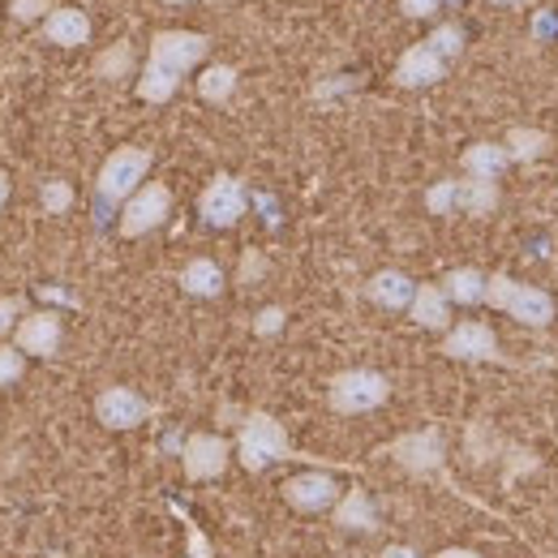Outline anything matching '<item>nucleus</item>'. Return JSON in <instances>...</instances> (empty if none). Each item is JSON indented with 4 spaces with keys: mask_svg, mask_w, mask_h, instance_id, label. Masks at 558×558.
Listing matches in <instances>:
<instances>
[{
    "mask_svg": "<svg viewBox=\"0 0 558 558\" xmlns=\"http://www.w3.org/2000/svg\"><path fill=\"white\" fill-rule=\"evenodd\" d=\"M210 52V39L198 31H159L150 39V57L142 65L138 99L146 104H168L181 86V77L194 70Z\"/></svg>",
    "mask_w": 558,
    "mask_h": 558,
    "instance_id": "f257e3e1",
    "label": "nucleus"
},
{
    "mask_svg": "<svg viewBox=\"0 0 558 558\" xmlns=\"http://www.w3.org/2000/svg\"><path fill=\"white\" fill-rule=\"evenodd\" d=\"M486 301L494 310L511 314L515 323L524 327H550L555 323V296L533 288V283H520L511 276H489L486 279Z\"/></svg>",
    "mask_w": 558,
    "mask_h": 558,
    "instance_id": "f03ea898",
    "label": "nucleus"
},
{
    "mask_svg": "<svg viewBox=\"0 0 558 558\" xmlns=\"http://www.w3.org/2000/svg\"><path fill=\"white\" fill-rule=\"evenodd\" d=\"M146 172H150V150H146V146H117V150L104 159L99 181H95V190H99L104 207L130 203V198L142 190Z\"/></svg>",
    "mask_w": 558,
    "mask_h": 558,
    "instance_id": "7ed1b4c3",
    "label": "nucleus"
},
{
    "mask_svg": "<svg viewBox=\"0 0 558 558\" xmlns=\"http://www.w3.org/2000/svg\"><path fill=\"white\" fill-rule=\"evenodd\" d=\"M391 396V383L378 374V369H344L331 378L327 387V404L344 417H356V413H374L383 409Z\"/></svg>",
    "mask_w": 558,
    "mask_h": 558,
    "instance_id": "20e7f679",
    "label": "nucleus"
},
{
    "mask_svg": "<svg viewBox=\"0 0 558 558\" xmlns=\"http://www.w3.org/2000/svg\"><path fill=\"white\" fill-rule=\"evenodd\" d=\"M236 456L250 473H263L271 469L276 460H288L292 447H288V434L271 413H250L241 425V438H236Z\"/></svg>",
    "mask_w": 558,
    "mask_h": 558,
    "instance_id": "39448f33",
    "label": "nucleus"
},
{
    "mask_svg": "<svg viewBox=\"0 0 558 558\" xmlns=\"http://www.w3.org/2000/svg\"><path fill=\"white\" fill-rule=\"evenodd\" d=\"M429 215H489L498 207V190L489 181H438L425 194Z\"/></svg>",
    "mask_w": 558,
    "mask_h": 558,
    "instance_id": "423d86ee",
    "label": "nucleus"
},
{
    "mask_svg": "<svg viewBox=\"0 0 558 558\" xmlns=\"http://www.w3.org/2000/svg\"><path fill=\"white\" fill-rule=\"evenodd\" d=\"M168 210H172L168 185L146 181L138 194L125 203V210H121V236H146L150 228H159L168 219Z\"/></svg>",
    "mask_w": 558,
    "mask_h": 558,
    "instance_id": "0eeeda50",
    "label": "nucleus"
},
{
    "mask_svg": "<svg viewBox=\"0 0 558 558\" xmlns=\"http://www.w3.org/2000/svg\"><path fill=\"white\" fill-rule=\"evenodd\" d=\"M245 207H250V194H245V185L236 177H215L203 190V198H198V210H203V219L210 228H232L245 215Z\"/></svg>",
    "mask_w": 558,
    "mask_h": 558,
    "instance_id": "6e6552de",
    "label": "nucleus"
},
{
    "mask_svg": "<svg viewBox=\"0 0 558 558\" xmlns=\"http://www.w3.org/2000/svg\"><path fill=\"white\" fill-rule=\"evenodd\" d=\"M95 417L104 421L108 429H134V425L150 417V404L130 387H104L99 400H95Z\"/></svg>",
    "mask_w": 558,
    "mask_h": 558,
    "instance_id": "1a4fd4ad",
    "label": "nucleus"
},
{
    "mask_svg": "<svg viewBox=\"0 0 558 558\" xmlns=\"http://www.w3.org/2000/svg\"><path fill=\"white\" fill-rule=\"evenodd\" d=\"M181 460H185V477L190 482H210V477H219L228 469V442L219 434H194L185 442Z\"/></svg>",
    "mask_w": 558,
    "mask_h": 558,
    "instance_id": "9d476101",
    "label": "nucleus"
},
{
    "mask_svg": "<svg viewBox=\"0 0 558 558\" xmlns=\"http://www.w3.org/2000/svg\"><path fill=\"white\" fill-rule=\"evenodd\" d=\"M442 352L451 361H498L502 356L498 340H494V331H489L486 323H460V327H451L447 340H442Z\"/></svg>",
    "mask_w": 558,
    "mask_h": 558,
    "instance_id": "9b49d317",
    "label": "nucleus"
},
{
    "mask_svg": "<svg viewBox=\"0 0 558 558\" xmlns=\"http://www.w3.org/2000/svg\"><path fill=\"white\" fill-rule=\"evenodd\" d=\"M391 456H396V464H404L409 473H434V469L442 464V434H438L434 425H429V429H417V434H404V438H396Z\"/></svg>",
    "mask_w": 558,
    "mask_h": 558,
    "instance_id": "f8f14e48",
    "label": "nucleus"
},
{
    "mask_svg": "<svg viewBox=\"0 0 558 558\" xmlns=\"http://www.w3.org/2000/svg\"><path fill=\"white\" fill-rule=\"evenodd\" d=\"M61 340H65V331H61V318L52 310L26 314L17 323V349L26 352V356H57Z\"/></svg>",
    "mask_w": 558,
    "mask_h": 558,
    "instance_id": "ddd939ff",
    "label": "nucleus"
},
{
    "mask_svg": "<svg viewBox=\"0 0 558 558\" xmlns=\"http://www.w3.org/2000/svg\"><path fill=\"white\" fill-rule=\"evenodd\" d=\"M447 77V61L421 39L413 44L404 57H400V65H396V86H404V90H417V86H434V82H442Z\"/></svg>",
    "mask_w": 558,
    "mask_h": 558,
    "instance_id": "4468645a",
    "label": "nucleus"
},
{
    "mask_svg": "<svg viewBox=\"0 0 558 558\" xmlns=\"http://www.w3.org/2000/svg\"><path fill=\"white\" fill-rule=\"evenodd\" d=\"M283 498H288L296 511H327V507H336L340 489H336V482H331L327 473H301V477H292V482L283 486Z\"/></svg>",
    "mask_w": 558,
    "mask_h": 558,
    "instance_id": "2eb2a0df",
    "label": "nucleus"
},
{
    "mask_svg": "<svg viewBox=\"0 0 558 558\" xmlns=\"http://www.w3.org/2000/svg\"><path fill=\"white\" fill-rule=\"evenodd\" d=\"M44 44H57V48H82L90 44V17L73 4H61L44 17Z\"/></svg>",
    "mask_w": 558,
    "mask_h": 558,
    "instance_id": "dca6fc26",
    "label": "nucleus"
},
{
    "mask_svg": "<svg viewBox=\"0 0 558 558\" xmlns=\"http://www.w3.org/2000/svg\"><path fill=\"white\" fill-rule=\"evenodd\" d=\"M365 296L383 310H409L413 296H417V283L404 276V271H378V276L365 283Z\"/></svg>",
    "mask_w": 558,
    "mask_h": 558,
    "instance_id": "f3484780",
    "label": "nucleus"
},
{
    "mask_svg": "<svg viewBox=\"0 0 558 558\" xmlns=\"http://www.w3.org/2000/svg\"><path fill=\"white\" fill-rule=\"evenodd\" d=\"M409 314H413V323L425 327V331H447V323H451V314H447V292H442L438 283H417V296H413Z\"/></svg>",
    "mask_w": 558,
    "mask_h": 558,
    "instance_id": "a211bd4d",
    "label": "nucleus"
},
{
    "mask_svg": "<svg viewBox=\"0 0 558 558\" xmlns=\"http://www.w3.org/2000/svg\"><path fill=\"white\" fill-rule=\"evenodd\" d=\"M507 163H511V150L498 146V142H477V146L464 150V168H469L473 181H489L494 185V177H502Z\"/></svg>",
    "mask_w": 558,
    "mask_h": 558,
    "instance_id": "6ab92c4d",
    "label": "nucleus"
},
{
    "mask_svg": "<svg viewBox=\"0 0 558 558\" xmlns=\"http://www.w3.org/2000/svg\"><path fill=\"white\" fill-rule=\"evenodd\" d=\"M336 524L352 529V533H374L378 529V511L374 502L365 498V489H349L340 502H336Z\"/></svg>",
    "mask_w": 558,
    "mask_h": 558,
    "instance_id": "aec40b11",
    "label": "nucleus"
},
{
    "mask_svg": "<svg viewBox=\"0 0 558 558\" xmlns=\"http://www.w3.org/2000/svg\"><path fill=\"white\" fill-rule=\"evenodd\" d=\"M442 292H447V301L477 305V301H486V276L473 271V267H456V271H447V279H442Z\"/></svg>",
    "mask_w": 558,
    "mask_h": 558,
    "instance_id": "412c9836",
    "label": "nucleus"
},
{
    "mask_svg": "<svg viewBox=\"0 0 558 558\" xmlns=\"http://www.w3.org/2000/svg\"><path fill=\"white\" fill-rule=\"evenodd\" d=\"M181 288H185L190 296H219V292H223V271H219V263L194 258V263L181 271Z\"/></svg>",
    "mask_w": 558,
    "mask_h": 558,
    "instance_id": "4be33fe9",
    "label": "nucleus"
},
{
    "mask_svg": "<svg viewBox=\"0 0 558 558\" xmlns=\"http://www.w3.org/2000/svg\"><path fill=\"white\" fill-rule=\"evenodd\" d=\"M232 90H236V70H232V65H210V70H203V77H198V95H203L207 104H228Z\"/></svg>",
    "mask_w": 558,
    "mask_h": 558,
    "instance_id": "5701e85b",
    "label": "nucleus"
},
{
    "mask_svg": "<svg viewBox=\"0 0 558 558\" xmlns=\"http://www.w3.org/2000/svg\"><path fill=\"white\" fill-rule=\"evenodd\" d=\"M134 73V48L130 44H112L108 52L95 57V77L104 82H117V77H130Z\"/></svg>",
    "mask_w": 558,
    "mask_h": 558,
    "instance_id": "b1692460",
    "label": "nucleus"
},
{
    "mask_svg": "<svg viewBox=\"0 0 558 558\" xmlns=\"http://www.w3.org/2000/svg\"><path fill=\"white\" fill-rule=\"evenodd\" d=\"M507 150H511V159H537V155H546L550 150V138L546 134H537V130H524V125H515L511 134H507Z\"/></svg>",
    "mask_w": 558,
    "mask_h": 558,
    "instance_id": "393cba45",
    "label": "nucleus"
},
{
    "mask_svg": "<svg viewBox=\"0 0 558 558\" xmlns=\"http://www.w3.org/2000/svg\"><path fill=\"white\" fill-rule=\"evenodd\" d=\"M425 44H429V48H434V52H438L447 65H451V61L464 52V31H460L456 22H442V26H438V31H434Z\"/></svg>",
    "mask_w": 558,
    "mask_h": 558,
    "instance_id": "a878e982",
    "label": "nucleus"
},
{
    "mask_svg": "<svg viewBox=\"0 0 558 558\" xmlns=\"http://www.w3.org/2000/svg\"><path fill=\"white\" fill-rule=\"evenodd\" d=\"M39 207H44V215H65V210L73 207L70 181H44V190H39Z\"/></svg>",
    "mask_w": 558,
    "mask_h": 558,
    "instance_id": "bb28decb",
    "label": "nucleus"
},
{
    "mask_svg": "<svg viewBox=\"0 0 558 558\" xmlns=\"http://www.w3.org/2000/svg\"><path fill=\"white\" fill-rule=\"evenodd\" d=\"M22 374H26V352L0 344V387H13Z\"/></svg>",
    "mask_w": 558,
    "mask_h": 558,
    "instance_id": "cd10ccee",
    "label": "nucleus"
},
{
    "mask_svg": "<svg viewBox=\"0 0 558 558\" xmlns=\"http://www.w3.org/2000/svg\"><path fill=\"white\" fill-rule=\"evenodd\" d=\"M283 318H288V314H283L279 305H267V310L254 318V336H263V340H267V336H279V331H283Z\"/></svg>",
    "mask_w": 558,
    "mask_h": 558,
    "instance_id": "c85d7f7f",
    "label": "nucleus"
},
{
    "mask_svg": "<svg viewBox=\"0 0 558 558\" xmlns=\"http://www.w3.org/2000/svg\"><path fill=\"white\" fill-rule=\"evenodd\" d=\"M9 13H13L17 22H39V17H48V13H52V4H48V0H13V4H9Z\"/></svg>",
    "mask_w": 558,
    "mask_h": 558,
    "instance_id": "c756f323",
    "label": "nucleus"
},
{
    "mask_svg": "<svg viewBox=\"0 0 558 558\" xmlns=\"http://www.w3.org/2000/svg\"><path fill=\"white\" fill-rule=\"evenodd\" d=\"M26 318V301L22 296H0V336L13 331V323Z\"/></svg>",
    "mask_w": 558,
    "mask_h": 558,
    "instance_id": "7c9ffc66",
    "label": "nucleus"
},
{
    "mask_svg": "<svg viewBox=\"0 0 558 558\" xmlns=\"http://www.w3.org/2000/svg\"><path fill=\"white\" fill-rule=\"evenodd\" d=\"M267 276V258L258 254V250H250L245 254V263H241V283H254V279Z\"/></svg>",
    "mask_w": 558,
    "mask_h": 558,
    "instance_id": "2f4dec72",
    "label": "nucleus"
},
{
    "mask_svg": "<svg viewBox=\"0 0 558 558\" xmlns=\"http://www.w3.org/2000/svg\"><path fill=\"white\" fill-rule=\"evenodd\" d=\"M442 0H400V9H404V17H429L434 9H438Z\"/></svg>",
    "mask_w": 558,
    "mask_h": 558,
    "instance_id": "473e14b6",
    "label": "nucleus"
},
{
    "mask_svg": "<svg viewBox=\"0 0 558 558\" xmlns=\"http://www.w3.org/2000/svg\"><path fill=\"white\" fill-rule=\"evenodd\" d=\"M190 558H210V546H207V537L190 524Z\"/></svg>",
    "mask_w": 558,
    "mask_h": 558,
    "instance_id": "72a5a7b5",
    "label": "nucleus"
},
{
    "mask_svg": "<svg viewBox=\"0 0 558 558\" xmlns=\"http://www.w3.org/2000/svg\"><path fill=\"white\" fill-rule=\"evenodd\" d=\"M378 558H417V550H413V546H387Z\"/></svg>",
    "mask_w": 558,
    "mask_h": 558,
    "instance_id": "f704fd0d",
    "label": "nucleus"
},
{
    "mask_svg": "<svg viewBox=\"0 0 558 558\" xmlns=\"http://www.w3.org/2000/svg\"><path fill=\"white\" fill-rule=\"evenodd\" d=\"M438 558H482V555H473V550H442Z\"/></svg>",
    "mask_w": 558,
    "mask_h": 558,
    "instance_id": "c9c22d12",
    "label": "nucleus"
},
{
    "mask_svg": "<svg viewBox=\"0 0 558 558\" xmlns=\"http://www.w3.org/2000/svg\"><path fill=\"white\" fill-rule=\"evenodd\" d=\"M4 203H9V177L0 172V207H4Z\"/></svg>",
    "mask_w": 558,
    "mask_h": 558,
    "instance_id": "e433bc0d",
    "label": "nucleus"
},
{
    "mask_svg": "<svg viewBox=\"0 0 558 558\" xmlns=\"http://www.w3.org/2000/svg\"><path fill=\"white\" fill-rule=\"evenodd\" d=\"M489 4H502V9H515V4H529V0H489Z\"/></svg>",
    "mask_w": 558,
    "mask_h": 558,
    "instance_id": "4c0bfd02",
    "label": "nucleus"
},
{
    "mask_svg": "<svg viewBox=\"0 0 558 558\" xmlns=\"http://www.w3.org/2000/svg\"><path fill=\"white\" fill-rule=\"evenodd\" d=\"M163 4H190V0H163Z\"/></svg>",
    "mask_w": 558,
    "mask_h": 558,
    "instance_id": "58836bf2",
    "label": "nucleus"
}]
</instances>
